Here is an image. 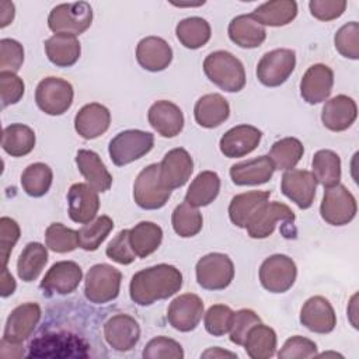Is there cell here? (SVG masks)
<instances>
[{
  "label": "cell",
  "instance_id": "cell-1",
  "mask_svg": "<svg viewBox=\"0 0 359 359\" xmlns=\"http://www.w3.org/2000/svg\"><path fill=\"white\" fill-rule=\"evenodd\" d=\"M182 273L168 264H158L144 268L132 276L129 294L139 306H150L157 300H164L180 292Z\"/></svg>",
  "mask_w": 359,
  "mask_h": 359
},
{
  "label": "cell",
  "instance_id": "cell-2",
  "mask_svg": "<svg viewBox=\"0 0 359 359\" xmlns=\"http://www.w3.org/2000/svg\"><path fill=\"white\" fill-rule=\"evenodd\" d=\"M206 77L227 93H237L245 86V70L243 63L227 50L209 53L203 60Z\"/></svg>",
  "mask_w": 359,
  "mask_h": 359
},
{
  "label": "cell",
  "instance_id": "cell-3",
  "mask_svg": "<svg viewBox=\"0 0 359 359\" xmlns=\"http://www.w3.org/2000/svg\"><path fill=\"white\" fill-rule=\"evenodd\" d=\"M154 146V135L139 129H128L112 137L108 146L111 161L118 165H126L146 156Z\"/></svg>",
  "mask_w": 359,
  "mask_h": 359
},
{
  "label": "cell",
  "instance_id": "cell-4",
  "mask_svg": "<svg viewBox=\"0 0 359 359\" xmlns=\"http://www.w3.org/2000/svg\"><path fill=\"white\" fill-rule=\"evenodd\" d=\"M93 22V8L87 1L62 3L52 8L48 27L55 34H83Z\"/></svg>",
  "mask_w": 359,
  "mask_h": 359
},
{
  "label": "cell",
  "instance_id": "cell-5",
  "mask_svg": "<svg viewBox=\"0 0 359 359\" xmlns=\"http://www.w3.org/2000/svg\"><path fill=\"white\" fill-rule=\"evenodd\" d=\"M122 273L109 264L93 265L84 283L86 299L95 304H104L118 297L121 289Z\"/></svg>",
  "mask_w": 359,
  "mask_h": 359
},
{
  "label": "cell",
  "instance_id": "cell-6",
  "mask_svg": "<svg viewBox=\"0 0 359 359\" xmlns=\"http://www.w3.org/2000/svg\"><path fill=\"white\" fill-rule=\"evenodd\" d=\"M171 196V189L165 188L160 180V165L149 164L136 177L133 184V199L136 205L146 210L163 208Z\"/></svg>",
  "mask_w": 359,
  "mask_h": 359
},
{
  "label": "cell",
  "instance_id": "cell-7",
  "mask_svg": "<svg viewBox=\"0 0 359 359\" xmlns=\"http://www.w3.org/2000/svg\"><path fill=\"white\" fill-rule=\"evenodd\" d=\"M73 86L60 77L42 79L35 90V102L38 108L48 115H62L73 104Z\"/></svg>",
  "mask_w": 359,
  "mask_h": 359
},
{
  "label": "cell",
  "instance_id": "cell-8",
  "mask_svg": "<svg viewBox=\"0 0 359 359\" xmlns=\"http://www.w3.org/2000/svg\"><path fill=\"white\" fill-rule=\"evenodd\" d=\"M195 273L201 287L206 290H223L234 278V265L229 255L210 252L199 258Z\"/></svg>",
  "mask_w": 359,
  "mask_h": 359
},
{
  "label": "cell",
  "instance_id": "cell-9",
  "mask_svg": "<svg viewBox=\"0 0 359 359\" xmlns=\"http://www.w3.org/2000/svg\"><path fill=\"white\" fill-rule=\"evenodd\" d=\"M358 205L355 196L345 185L337 184L325 188L320 205V215L331 226H345L356 216Z\"/></svg>",
  "mask_w": 359,
  "mask_h": 359
},
{
  "label": "cell",
  "instance_id": "cell-10",
  "mask_svg": "<svg viewBox=\"0 0 359 359\" xmlns=\"http://www.w3.org/2000/svg\"><path fill=\"white\" fill-rule=\"evenodd\" d=\"M296 276V264L285 254H273L265 258L259 266V282L271 293L287 292L294 285Z\"/></svg>",
  "mask_w": 359,
  "mask_h": 359
},
{
  "label": "cell",
  "instance_id": "cell-11",
  "mask_svg": "<svg viewBox=\"0 0 359 359\" xmlns=\"http://www.w3.org/2000/svg\"><path fill=\"white\" fill-rule=\"evenodd\" d=\"M296 53L292 49H273L266 52L257 65V79L266 87L283 84L293 73Z\"/></svg>",
  "mask_w": 359,
  "mask_h": 359
},
{
  "label": "cell",
  "instance_id": "cell-12",
  "mask_svg": "<svg viewBox=\"0 0 359 359\" xmlns=\"http://www.w3.org/2000/svg\"><path fill=\"white\" fill-rule=\"evenodd\" d=\"M87 344L69 332L41 335L29 344L28 356H86Z\"/></svg>",
  "mask_w": 359,
  "mask_h": 359
},
{
  "label": "cell",
  "instance_id": "cell-13",
  "mask_svg": "<svg viewBox=\"0 0 359 359\" xmlns=\"http://www.w3.org/2000/svg\"><path fill=\"white\" fill-rule=\"evenodd\" d=\"M278 222L292 226L294 222L293 210L278 201L265 202L250 219L245 230L251 238H266L273 233Z\"/></svg>",
  "mask_w": 359,
  "mask_h": 359
},
{
  "label": "cell",
  "instance_id": "cell-14",
  "mask_svg": "<svg viewBox=\"0 0 359 359\" xmlns=\"http://www.w3.org/2000/svg\"><path fill=\"white\" fill-rule=\"evenodd\" d=\"M83 278L80 265L74 261L55 262L43 279L41 280V289L45 296L69 294L77 289Z\"/></svg>",
  "mask_w": 359,
  "mask_h": 359
},
{
  "label": "cell",
  "instance_id": "cell-15",
  "mask_svg": "<svg viewBox=\"0 0 359 359\" xmlns=\"http://www.w3.org/2000/svg\"><path fill=\"white\" fill-rule=\"evenodd\" d=\"M203 316V302L198 294L184 293L168 306L167 320L172 328L181 332L195 330Z\"/></svg>",
  "mask_w": 359,
  "mask_h": 359
},
{
  "label": "cell",
  "instance_id": "cell-16",
  "mask_svg": "<svg viewBox=\"0 0 359 359\" xmlns=\"http://www.w3.org/2000/svg\"><path fill=\"white\" fill-rule=\"evenodd\" d=\"M41 320L38 303L28 302L17 306L7 317L3 339L13 344H22L35 330Z\"/></svg>",
  "mask_w": 359,
  "mask_h": 359
},
{
  "label": "cell",
  "instance_id": "cell-17",
  "mask_svg": "<svg viewBox=\"0 0 359 359\" xmlns=\"http://www.w3.org/2000/svg\"><path fill=\"white\" fill-rule=\"evenodd\" d=\"M317 181L307 170H287L282 175L280 191L300 209H309L316 196Z\"/></svg>",
  "mask_w": 359,
  "mask_h": 359
},
{
  "label": "cell",
  "instance_id": "cell-18",
  "mask_svg": "<svg viewBox=\"0 0 359 359\" xmlns=\"http://www.w3.org/2000/svg\"><path fill=\"white\" fill-rule=\"evenodd\" d=\"M334 86V72L323 63L310 66L300 81V95L307 104H320L325 101Z\"/></svg>",
  "mask_w": 359,
  "mask_h": 359
},
{
  "label": "cell",
  "instance_id": "cell-19",
  "mask_svg": "<svg viewBox=\"0 0 359 359\" xmlns=\"http://www.w3.org/2000/svg\"><path fill=\"white\" fill-rule=\"evenodd\" d=\"M158 165L160 180L163 185L171 191L185 185L194 171V160L182 147H177L165 153Z\"/></svg>",
  "mask_w": 359,
  "mask_h": 359
},
{
  "label": "cell",
  "instance_id": "cell-20",
  "mask_svg": "<svg viewBox=\"0 0 359 359\" xmlns=\"http://www.w3.org/2000/svg\"><path fill=\"white\" fill-rule=\"evenodd\" d=\"M104 337L115 351L128 352L139 342L140 327L129 314H116L104 324Z\"/></svg>",
  "mask_w": 359,
  "mask_h": 359
},
{
  "label": "cell",
  "instance_id": "cell-21",
  "mask_svg": "<svg viewBox=\"0 0 359 359\" xmlns=\"http://www.w3.org/2000/svg\"><path fill=\"white\" fill-rule=\"evenodd\" d=\"M300 323L311 332L330 334L337 325V314L325 297L313 296L300 310Z\"/></svg>",
  "mask_w": 359,
  "mask_h": 359
},
{
  "label": "cell",
  "instance_id": "cell-22",
  "mask_svg": "<svg viewBox=\"0 0 359 359\" xmlns=\"http://www.w3.org/2000/svg\"><path fill=\"white\" fill-rule=\"evenodd\" d=\"M261 137L262 132L258 128L252 125H237L222 136L219 147L224 157H243L258 147Z\"/></svg>",
  "mask_w": 359,
  "mask_h": 359
},
{
  "label": "cell",
  "instance_id": "cell-23",
  "mask_svg": "<svg viewBox=\"0 0 359 359\" xmlns=\"http://www.w3.org/2000/svg\"><path fill=\"white\" fill-rule=\"evenodd\" d=\"M69 217L74 223L86 224L95 219L100 209L98 192L88 184H73L67 192Z\"/></svg>",
  "mask_w": 359,
  "mask_h": 359
},
{
  "label": "cell",
  "instance_id": "cell-24",
  "mask_svg": "<svg viewBox=\"0 0 359 359\" xmlns=\"http://www.w3.org/2000/svg\"><path fill=\"white\" fill-rule=\"evenodd\" d=\"M150 126L163 137H174L184 128V114L181 108L167 100L156 101L147 112Z\"/></svg>",
  "mask_w": 359,
  "mask_h": 359
},
{
  "label": "cell",
  "instance_id": "cell-25",
  "mask_svg": "<svg viewBox=\"0 0 359 359\" xmlns=\"http://www.w3.org/2000/svg\"><path fill=\"white\" fill-rule=\"evenodd\" d=\"M358 116V107L353 98L339 94L328 100L321 111L323 125L332 132H342L352 126Z\"/></svg>",
  "mask_w": 359,
  "mask_h": 359
},
{
  "label": "cell",
  "instance_id": "cell-26",
  "mask_svg": "<svg viewBox=\"0 0 359 359\" xmlns=\"http://www.w3.org/2000/svg\"><path fill=\"white\" fill-rule=\"evenodd\" d=\"M111 123L109 109L98 102L86 104L74 116V129L83 139H95L104 135Z\"/></svg>",
  "mask_w": 359,
  "mask_h": 359
},
{
  "label": "cell",
  "instance_id": "cell-27",
  "mask_svg": "<svg viewBox=\"0 0 359 359\" xmlns=\"http://www.w3.org/2000/svg\"><path fill=\"white\" fill-rule=\"evenodd\" d=\"M137 63L149 72H161L172 60V49L160 36H146L136 46Z\"/></svg>",
  "mask_w": 359,
  "mask_h": 359
},
{
  "label": "cell",
  "instance_id": "cell-28",
  "mask_svg": "<svg viewBox=\"0 0 359 359\" xmlns=\"http://www.w3.org/2000/svg\"><path fill=\"white\" fill-rule=\"evenodd\" d=\"M275 167L268 156H258L251 160L236 163L230 167V178L236 185H261L273 175Z\"/></svg>",
  "mask_w": 359,
  "mask_h": 359
},
{
  "label": "cell",
  "instance_id": "cell-29",
  "mask_svg": "<svg viewBox=\"0 0 359 359\" xmlns=\"http://www.w3.org/2000/svg\"><path fill=\"white\" fill-rule=\"evenodd\" d=\"M76 164L87 184L97 192H105L112 185V175L100 156L93 150L81 149L76 154Z\"/></svg>",
  "mask_w": 359,
  "mask_h": 359
},
{
  "label": "cell",
  "instance_id": "cell-30",
  "mask_svg": "<svg viewBox=\"0 0 359 359\" xmlns=\"http://www.w3.org/2000/svg\"><path fill=\"white\" fill-rule=\"evenodd\" d=\"M227 32L231 42L245 49L261 46L266 38L265 27L251 14H241L234 17L229 24Z\"/></svg>",
  "mask_w": 359,
  "mask_h": 359
},
{
  "label": "cell",
  "instance_id": "cell-31",
  "mask_svg": "<svg viewBox=\"0 0 359 359\" xmlns=\"http://www.w3.org/2000/svg\"><path fill=\"white\" fill-rule=\"evenodd\" d=\"M230 115V105L227 100L220 94H206L202 95L194 107V116L199 126L202 128H217Z\"/></svg>",
  "mask_w": 359,
  "mask_h": 359
},
{
  "label": "cell",
  "instance_id": "cell-32",
  "mask_svg": "<svg viewBox=\"0 0 359 359\" xmlns=\"http://www.w3.org/2000/svg\"><path fill=\"white\" fill-rule=\"evenodd\" d=\"M43 46L49 62L57 67L73 66L81 53L77 36L70 34H53L45 41Z\"/></svg>",
  "mask_w": 359,
  "mask_h": 359
},
{
  "label": "cell",
  "instance_id": "cell-33",
  "mask_svg": "<svg viewBox=\"0 0 359 359\" xmlns=\"http://www.w3.org/2000/svg\"><path fill=\"white\" fill-rule=\"evenodd\" d=\"M269 191H248L231 198L229 205V217L240 229H245L255 212L269 199Z\"/></svg>",
  "mask_w": 359,
  "mask_h": 359
},
{
  "label": "cell",
  "instance_id": "cell-34",
  "mask_svg": "<svg viewBox=\"0 0 359 359\" xmlns=\"http://www.w3.org/2000/svg\"><path fill=\"white\" fill-rule=\"evenodd\" d=\"M251 15L262 25L283 27L297 15V3L293 0H273L258 6Z\"/></svg>",
  "mask_w": 359,
  "mask_h": 359
},
{
  "label": "cell",
  "instance_id": "cell-35",
  "mask_svg": "<svg viewBox=\"0 0 359 359\" xmlns=\"http://www.w3.org/2000/svg\"><path fill=\"white\" fill-rule=\"evenodd\" d=\"M276 342L275 330L258 323L248 331L243 346L251 359H269L275 355Z\"/></svg>",
  "mask_w": 359,
  "mask_h": 359
},
{
  "label": "cell",
  "instance_id": "cell-36",
  "mask_svg": "<svg viewBox=\"0 0 359 359\" xmlns=\"http://www.w3.org/2000/svg\"><path fill=\"white\" fill-rule=\"evenodd\" d=\"M220 191V178L215 171H202L191 182L185 202L194 208H202L212 203Z\"/></svg>",
  "mask_w": 359,
  "mask_h": 359
},
{
  "label": "cell",
  "instance_id": "cell-37",
  "mask_svg": "<svg viewBox=\"0 0 359 359\" xmlns=\"http://www.w3.org/2000/svg\"><path fill=\"white\" fill-rule=\"evenodd\" d=\"M129 241L136 257L146 258L160 247L163 230L153 222H140L129 230Z\"/></svg>",
  "mask_w": 359,
  "mask_h": 359
},
{
  "label": "cell",
  "instance_id": "cell-38",
  "mask_svg": "<svg viewBox=\"0 0 359 359\" xmlns=\"http://www.w3.org/2000/svg\"><path fill=\"white\" fill-rule=\"evenodd\" d=\"M35 132L22 123H11L3 129L1 147L11 157L29 154L35 147Z\"/></svg>",
  "mask_w": 359,
  "mask_h": 359
},
{
  "label": "cell",
  "instance_id": "cell-39",
  "mask_svg": "<svg viewBox=\"0 0 359 359\" xmlns=\"http://www.w3.org/2000/svg\"><path fill=\"white\" fill-rule=\"evenodd\" d=\"M48 262V250L41 243H28L17 261L18 278L24 282L35 280Z\"/></svg>",
  "mask_w": 359,
  "mask_h": 359
},
{
  "label": "cell",
  "instance_id": "cell-40",
  "mask_svg": "<svg viewBox=\"0 0 359 359\" xmlns=\"http://www.w3.org/2000/svg\"><path fill=\"white\" fill-rule=\"evenodd\" d=\"M313 175L318 184L324 188L334 187L341 181V158L328 149H323L314 153L311 161Z\"/></svg>",
  "mask_w": 359,
  "mask_h": 359
},
{
  "label": "cell",
  "instance_id": "cell-41",
  "mask_svg": "<svg viewBox=\"0 0 359 359\" xmlns=\"http://www.w3.org/2000/svg\"><path fill=\"white\" fill-rule=\"evenodd\" d=\"M175 35L181 45L188 49H198L208 43L212 31L209 22L202 17H188L175 27Z\"/></svg>",
  "mask_w": 359,
  "mask_h": 359
},
{
  "label": "cell",
  "instance_id": "cell-42",
  "mask_svg": "<svg viewBox=\"0 0 359 359\" xmlns=\"http://www.w3.org/2000/svg\"><path fill=\"white\" fill-rule=\"evenodd\" d=\"M304 147L296 137H283L275 142L269 150V158L275 170H292L303 157Z\"/></svg>",
  "mask_w": 359,
  "mask_h": 359
},
{
  "label": "cell",
  "instance_id": "cell-43",
  "mask_svg": "<svg viewBox=\"0 0 359 359\" xmlns=\"http://www.w3.org/2000/svg\"><path fill=\"white\" fill-rule=\"evenodd\" d=\"M53 180L52 168L45 163L29 164L21 174V187L27 195L32 198L43 196Z\"/></svg>",
  "mask_w": 359,
  "mask_h": 359
},
{
  "label": "cell",
  "instance_id": "cell-44",
  "mask_svg": "<svg viewBox=\"0 0 359 359\" xmlns=\"http://www.w3.org/2000/svg\"><path fill=\"white\" fill-rule=\"evenodd\" d=\"M114 229V222L109 216L101 215L86 223L77 230L79 247L84 251H95Z\"/></svg>",
  "mask_w": 359,
  "mask_h": 359
},
{
  "label": "cell",
  "instance_id": "cell-45",
  "mask_svg": "<svg viewBox=\"0 0 359 359\" xmlns=\"http://www.w3.org/2000/svg\"><path fill=\"white\" fill-rule=\"evenodd\" d=\"M171 224L180 237L188 238L196 236L202 230L203 219L196 208L191 206L188 202H182L174 209Z\"/></svg>",
  "mask_w": 359,
  "mask_h": 359
},
{
  "label": "cell",
  "instance_id": "cell-46",
  "mask_svg": "<svg viewBox=\"0 0 359 359\" xmlns=\"http://www.w3.org/2000/svg\"><path fill=\"white\" fill-rule=\"evenodd\" d=\"M45 243L55 252H70L79 247L77 230L69 229L62 223H52L45 231Z\"/></svg>",
  "mask_w": 359,
  "mask_h": 359
},
{
  "label": "cell",
  "instance_id": "cell-47",
  "mask_svg": "<svg viewBox=\"0 0 359 359\" xmlns=\"http://www.w3.org/2000/svg\"><path fill=\"white\" fill-rule=\"evenodd\" d=\"M335 49L348 59H359V24L351 21L342 25L334 36Z\"/></svg>",
  "mask_w": 359,
  "mask_h": 359
},
{
  "label": "cell",
  "instance_id": "cell-48",
  "mask_svg": "<svg viewBox=\"0 0 359 359\" xmlns=\"http://www.w3.org/2000/svg\"><path fill=\"white\" fill-rule=\"evenodd\" d=\"M142 355L144 359H182L184 349L180 342L160 335L146 344Z\"/></svg>",
  "mask_w": 359,
  "mask_h": 359
},
{
  "label": "cell",
  "instance_id": "cell-49",
  "mask_svg": "<svg viewBox=\"0 0 359 359\" xmlns=\"http://www.w3.org/2000/svg\"><path fill=\"white\" fill-rule=\"evenodd\" d=\"M234 311L226 304H213L205 313V328L213 337H222L230 331Z\"/></svg>",
  "mask_w": 359,
  "mask_h": 359
},
{
  "label": "cell",
  "instance_id": "cell-50",
  "mask_svg": "<svg viewBox=\"0 0 359 359\" xmlns=\"http://www.w3.org/2000/svg\"><path fill=\"white\" fill-rule=\"evenodd\" d=\"M317 356V345L314 341L302 335L287 338L278 352L279 359H307Z\"/></svg>",
  "mask_w": 359,
  "mask_h": 359
},
{
  "label": "cell",
  "instance_id": "cell-51",
  "mask_svg": "<svg viewBox=\"0 0 359 359\" xmlns=\"http://www.w3.org/2000/svg\"><path fill=\"white\" fill-rule=\"evenodd\" d=\"M261 323L259 316L251 309H241L233 314V321L230 327V341L236 345H244L248 331Z\"/></svg>",
  "mask_w": 359,
  "mask_h": 359
},
{
  "label": "cell",
  "instance_id": "cell-52",
  "mask_svg": "<svg viewBox=\"0 0 359 359\" xmlns=\"http://www.w3.org/2000/svg\"><path fill=\"white\" fill-rule=\"evenodd\" d=\"M105 254L109 259L121 265H129L136 259L129 241V230H121L107 245Z\"/></svg>",
  "mask_w": 359,
  "mask_h": 359
},
{
  "label": "cell",
  "instance_id": "cell-53",
  "mask_svg": "<svg viewBox=\"0 0 359 359\" xmlns=\"http://www.w3.org/2000/svg\"><path fill=\"white\" fill-rule=\"evenodd\" d=\"M24 62L22 45L11 38L0 41V69L1 72H18Z\"/></svg>",
  "mask_w": 359,
  "mask_h": 359
},
{
  "label": "cell",
  "instance_id": "cell-54",
  "mask_svg": "<svg viewBox=\"0 0 359 359\" xmlns=\"http://www.w3.org/2000/svg\"><path fill=\"white\" fill-rule=\"evenodd\" d=\"M24 81L13 72H0V91H1V107L17 104L24 95Z\"/></svg>",
  "mask_w": 359,
  "mask_h": 359
},
{
  "label": "cell",
  "instance_id": "cell-55",
  "mask_svg": "<svg viewBox=\"0 0 359 359\" xmlns=\"http://www.w3.org/2000/svg\"><path fill=\"white\" fill-rule=\"evenodd\" d=\"M20 238V226L14 219H0V257L3 266H7L10 254Z\"/></svg>",
  "mask_w": 359,
  "mask_h": 359
},
{
  "label": "cell",
  "instance_id": "cell-56",
  "mask_svg": "<svg viewBox=\"0 0 359 359\" xmlns=\"http://www.w3.org/2000/svg\"><path fill=\"white\" fill-rule=\"evenodd\" d=\"M310 13L320 21H331L341 17L346 8L345 0H311L309 3Z\"/></svg>",
  "mask_w": 359,
  "mask_h": 359
},
{
  "label": "cell",
  "instance_id": "cell-57",
  "mask_svg": "<svg viewBox=\"0 0 359 359\" xmlns=\"http://www.w3.org/2000/svg\"><path fill=\"white\" fill-rule=\"evenodd\" d=\"M0 279H1L0 280V294H1V297H8L10 294L14 293L17 285H15V280H14L13 275L8 272L7 266H3Z\"/></svg>",
  "mask_w": 359,
  "mask_h": 359
},
{
  "label": "cell",
  "instance_id": "cell-58",
  "mask_svg": "<svg viewBox=\"0 0 359 359\" xmlns=\"http://www.w3.org/2000/svg\"><path fill=\"white\" fill-rule=\"evenodd\" d=\"M14 20V4L10 1L0 3V27H7Z\"/></svg>",
  "mask_w": 359,
  "mask_h": 359
},
{
  "label": "cell",
  "instance_id": "cell-59",
  "mask_svg": "<svg viewBox=\"0 0 359 359\" xmlns=\"http://www.w3.org/2000/svg\"><path fill=\"white\" fill-rule=\"evenodd\" d=\"M226 356H229V358H237V355L236 353H233V352H229V351H224V349H222V348H219V346H215V348H209L208 351H205L202 355H201V358H226Z\"/></svg>",
  "mask_w": 359,
  "mask_h": 359
}]
</instances>
